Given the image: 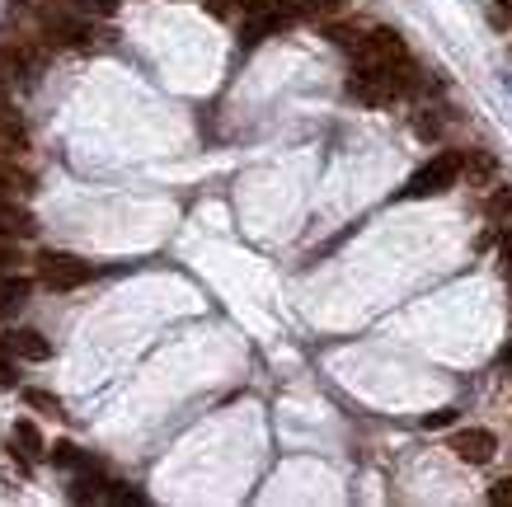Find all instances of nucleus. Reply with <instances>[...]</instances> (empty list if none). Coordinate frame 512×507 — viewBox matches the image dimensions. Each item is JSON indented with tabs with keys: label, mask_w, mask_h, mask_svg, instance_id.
Returning a JSON list of instances; mask_svg holds the SVG:
<instances>
[{
	"label": "nucleus",
	"mask_w": 512,
	"mask_h": 507,
	"mask_svg": "<svg viewBox=\"0 0 512 507\" xmlns=\"http://www.w3.org/2000/svg\"><path fill=\"white\" fill-rule=\"evenodd\" d=\"M456 179H461V155L442 151V155H433L409 184H404V198H437V193H447Z\"/></svg>",
	"instance_id": "1"
},
{
	"label": "nucleus",
	"mask_w": 512,
	"mask_h": 507,
	"mask_svg": "<svg viewBox=\"0 0 512 507\" xmlns=\"http://www.w3.org/2000/svg\"><path fill=\"white\" fill-rule=\"evenodd\" d=\"M33 268H38V282L52 287V292H71V287H80L90 277V263H80L76 254H62V249H43L33 259Z\"/></svg>",
	"instance_id": "2"
},
{
	"label": "nucleus",
	"mask_w": 512,
	"mask_h": 507,
	"mask_svg": "<svg viewBox=\"0 0 512 507\" xmlns=\"http://www.w3.org/2000/svg\"><path fill=\"white\" fill-rule=\"evenodd\" d=\"M494 432L489 428H461L456 437H451V451L461 456V461L470 465H484V461H494Z\"/></svg>",
	"instance_id": "3"
},
{
	"label": "nucleus",
	"mask_w": 512,
	"mask_h": 507,
	"mask_svg": "<svg viewBox=\"0 0 512 507\" xmlns=\"http://www.w3.org/2000/svg\"><path fill=\"white\" fill-rule=\"evenodd\" d=\"M5 348L15 357H29V362H43L52 353V343H47L38 329H15V334H5Z\"/></svg>",
	"instance_id": "4"
},
{
	"label": "nucleus",
	"mask_w": 512,
	"mask_h": 507,
	"mask_svg": "<svg viewBox=\"0 0 512 507\" xmlns=\"http://www.w3.org/2000/svg\"><path fill=\"white\" fill-rule=\"evenodd\" d=\"M19 146H24V118L0 90V151H19Z\"/></svg>",
	"instance_id": "5"
},
{
	"label": "nucleus",
	"mask_w": 512,
	"mask_h": 507,
	"mask_svg": "<svg viewBox=\"0 0 512 507\" xmlns=\"http://www.w3.org/2000/svg\"><path fill=\"white\" fill-rule=\"evenodd\" d=\"M10 437H15V451H19V461H43V456H47V446H43V432H38V428H33V423H29V418H19V423H15V432H10Z\"/></svg>",
	"instance_id": "6"
},
{
	"label": "nucleus",
	"mask_w": 512,
	"mask_h": 507,
	"mask_svg": "<svg viewBox=\"0 0 512 507\" xmlns=\"http://www.w3.org/2000/svg\"><path fill=\"white\" fill-rule=\"evenodd\" d=\"M33 231V216L19 207V202L0 198V240H24Z\"/></svg>",
	"instance_id": "7"
},
{
	"label": "nucleus",
	"mask_w": 512,
	"mask_h": 507,
	"mask_svg": "<svg viewBox=\"0 0 512 507\" xmlns=\"http://www.w3.org/2000/svg\"><path fill=\"white\" fill-rule=\"evenodd\" d=\"M24 301H29V277H5L0 273V320H5V315H19V310H24Z\"/></svg>",
	"instance_id": "8"
},
{
	"label": "nucleus",
	"mask_w": 512,
	"mask_h": 507,
	"mask_svg": "<svg viewBox=\"0 0 512 507\" xmlns=\"http://www.w3.org/2000/svg\"><path fill=\"white\" fill-rule=\"evenodd\" d=\"M29 193H33V179H29V174L0 160V198H5V202H24Z\"/></svg>",
	"instance_id": "9"
},
{
	"label": "nucleus",
	"mask_w": 512,
	"mask_h": 507,
	"mask_svg": "<svg viewBox=\"0 0 512 507\" xmlns=\"http://www.w3.org/2000/svg\"><path fill=\"white\" fill-rule=\"evenodd\" d=\"M29 66V52L24 47H0V90L15 80V71H24Z\"/></svg>",
	"instance_id": "10"
},
{
	"label": "nucleus",
	"mask_w": 512,
	"mask_h": 507,
	"mask_svg": "<svg viewBox=\"0 0 512 507\" xmlns=\"http://www.w3.org/2000/svg\"><path fill=\"white\" fill-rule=\"evenodd\" d=\"M24 404L38 409L43 418H62V404H57V395H47V390H24Z\"/></svg>",
	"instance_id": "11"
},
{
	"label": "nucleus",
	"mask_w": 512,
	"mask_h": 507,
	"mask_svg": "<svg viewBox=\"0 0 512 507\" xmlns=\"http://www.w3.org/2000/svg\"><path fill=\"white\" fill-rule=\"evenodd\" d=\"M19 376H15V362H10V348H5V338H0V390H10Z\"/></svg>",
	"instance_id": "12"
},
{
	"label": "nucleus",
	"mask_w": 512,
	"mask_h": 507,
	"mask_svg": "<svg viewBox=\"0 0 512 507\" xmlns=\"http://www.w3.org/2000/svg\"><path fill=\"white\" fill-rule=\"evenodd\" d=\"M52 461H57V465H85V461H80V451L71 442H57V446H52Z\"/></svg>",
	"instance_id": "13"
},
{
	"label": "nucleus",
	"mask_w": 512,
	"mask_h": 507,
	"mask_svg": "<svg viewBox=\"0 0 512 507\" xmlns=\"http://www.w3.org/2000/svg\"><path fill=\"white\" fill-rule=\"evenodd\" d=\"M15 263H19L15 245H10V240H0V273H10V268H15Z\"/></svg>",
	"instance_id": "14"
},
{
	"label": "nucleus",
	"mask_w": 512,
	"mask_h": 507,
	"mask_svg": "<svg viewBox=\"0 0 512 507\" xmlns=\"http://www.w3.org/2000/svg\"><path fill=\"white\" fill-rule=\"evenodd\" d=\"M503 212H508V193H498V198L489 202V216H503Z\"/></svg>",
	"instance_id": "15"
},
{
	"label": "nucleus",
	"mask_w": 512,
	"mask_h": 507,
	"mask_svg": "<svg viewBox=\"0 0 512 507\" xmlns=\"http://www.w3.org/2000/svg\"><path fill=\"white\" fill-rule=\"evenodd\" d=\"M339 5H348V0H311V10H339Z\"/></svg>",
	"instance_id": "16"
},
{
	"label": "nucleus",
	"mask_w": 512,
	"mask_h": 507,
	"mask_svg": "<svg viewBox=\"0 0 512 507\" xmlns=\"http://www.w3.org/2000/svg\"><path fill=\"white\" fill-rule=\"evenodd\" d=\"M503 263H508V277H512V235L503 240Z\"/></svg>",
	"instance_id": "17"
},
{
	"label": "nucleus",
	"mask_w": 512,
	"mask_h": 507,
	"mask_svg": "<svg viewBox=\"0 0 512 507\" xmlns=\"http://www.w3.org/2000/svg\"><path fill=\"white\" fill-rule=\"evenodd\" d=\"M498 5H503V10H512V0H498Z\"/></svg>",
	"instance_id": "18"
},
{
	"label": "nucleus",
	"mask_w": 512,
	"mask_h": 507,
	"mask_svg": "<svg viewBox=\"0 0 512 507\" xmlns=\"http://www.w3.org/2000/svg\"><path fill=\"white\" fill-rule=\"evenodd\" d=\"M508 362H512V353H508Z\"/></svg>",
	"instance_id": "19"
}]
</instances>
